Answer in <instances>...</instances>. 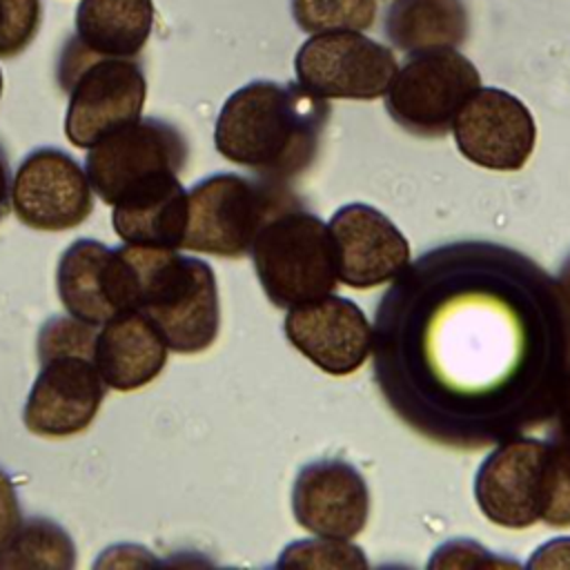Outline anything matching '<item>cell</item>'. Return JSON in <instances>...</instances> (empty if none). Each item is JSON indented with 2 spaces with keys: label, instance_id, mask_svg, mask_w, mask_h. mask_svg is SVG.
Returning <instances> with one entry per match:
<instances>
[{
  "label": "cell",
  "instance_id": "6",
  "mask_svg": "<svg viewBox=\"0 0 570 570\" xmlns=\"http://www.w3.org/2000/svg\"><path fill=\"white\" fill-rule=\"evenodd\" d=\"M272 180L223 171L198 180L187 191L183 249L240 258L249 254L261 227L281 212Z\"/></svg>",
  "mask_w": 570,
  "mask_h": 570
},
{
  "label": "cell",
  "instance_id": "12",
  "mask_svg": "<svg viewBox=\"0 0 570 570\" xmlns=\"http://www.w3.org/2000/svg\"><path fill=\"white\" fill-rule=\"evenodd\" d=\"M452 134L461 156L492 171H519L537 142L530 109L499 87H479L456 114Z\"/></svg>",
  "mask_w": 570,
  "mask_h": 570
},
{
  "label": "cell",
  "instance_id": "14",
  "mask_svg": "<svg viewBox=\"0 0 570 570\" xmlns=\"http://www.w3.org/2000/svg\"><path fill=\"white\" fill-rule=\"evenodd\" d=\"M546 441L510 439L497 445L479 465L474 499L497 525L523 530L541 521Z\"/></svg>",
  "mask_w": 570,
  "mask_h": 570
},
{
  "label": "cell",
  "instance_id": "30",
  "mask_svg": "<svg viewBox=\"0 0 570 570\" xmlns=\"http://www.w3.org/2000/svg\"><path fill=\"white\" fill-rule=\"evenodd\" d=\"M559 430L570 434V367L561 385V399H559Z\"/></svg>",
  "mask_w": 570,
  "mask_h": 570
},
{
  "label": "cell",
  "instance_id": "23",
  "mask_svg": "<svg viewBox=\"0 0 570 570\" xmlns=\"http://www.w3.org/2000/svg\"><path fill=\"white\" fill-rule=\"evenodd\" d=\"M541 521L550 528L570 525V434L561 430L546 441Z\"/></svg>",
  "mask_w": 570,
  "mask_h": 570
},
{
  "label": "cell",
  "instance_id": "13",
  "mask_svg": "<svg viewBox=\"0 0 570 570\" xmlns=\"http://www.w3.org/2000/svg\"><path fill=\"white\" fill-rule=\"evenodd\" d=\"M283 332L294 350L332 376L354 374L372 347V327L363 309L334 294L289 307Z\"/></svg>",
  "mask_w": 570,
  "mask_h": 570
},
{
  "label": "cell",
  "instance_id": "2",
  "mask_svg": "<svg viewBox=\"0 0 570 570\" xmlns=\"http://www.w3.org/2000/svg\"><path fill=\"white\" fill-rule=\"evenodd\" d=\"M96 325L53 316L38 332L40 372L29 390L22 423L31 434L62 439L96 419L107 385L94 365Z\"/></svg>",
  "mask_w": 570,
  "mask_h": 570
},
{
  "label": "cell",
  "instance_id": "28",
  "mask_svg": "<svg viewBox=\"0 0 570 570\" xmlns=\"http://www.w3.org/2000/svg\"><path fill=\"white\" fill-rule=\"evenodd\" d=\"M525 566L528 568H570V537L552 539L539 546Z\"/></svg>",
  "mask_w": 570,
  "mask_h": 570
},
{
  "label": "cell",
  "instance_id": "26",
  "mask_svg": "<svg viewBox=\"0 0 570 570\" xmlns=\"http://www.w3.org/2000/svg\"><path fill=\"white\" fill-rule=\"evenodd\" d=\"M476 568V566H512L519 568L517 561L499 559L488 554L485 548H481L474 541H448L443 543L430 559L428 568Z\"/></svg>",
  "mask_w": 570,
  "mask_h": 570
},
{
  "label": "cell",
  "instance_id": "20",
  "mask_svg": "<svg viewBox=\"0 0 570 570\" xmlns=\"http://www.w3.org/2000/svg\"><path fill=\"white\" fill-rule=\"evenodd\" d=\"M470 31L463 0H394L385 13L387 40L405 51L456 49Z\"/></svg>",
  "mask_w": 570,
  "mask_h": 570
},
{
  "label": "cell",
  "instance_id": "32",
  "mask_svg": "<svg viewBox=\"0 0 570 570\" xmlns=\"http://www.w3.org/2000/svg\"><path fill=\"white\" fill-rule=\"evenodd\" d=\"M2 82H4V80H2V71H0V98H2Z\"/></svg>",
  "mask_w": 570,
  "mask_h": 570
},
{
  "label": "cell",
  "instance_id": "10",
  "mask_svg": "<svg viewBox=\"0 0 570 570\" xmlns=\"http://www.w3.org/2000/svg\"><path fill=\"white\" fill-rule=\"evenodd\" d=\"M56 289L69 316L96 327L118 312L138 309V274L125 245L78 238L58 261Z\"/></svg>",
  "mask_w": 570,
  "mask_h": 570
},
{
  "label": "cell",
  "instance_id": "17",
  "mask_svg": "<svg viewBox=\"0 0 570 570\" xmlns=\"http://www.w3.org/2000/svg\"><path fill=\"white\" fill-rule=\"evenodd\" d=\"M167 352L156 325L140 309H125L98 327L94 365L107 387L134 392L165 370Z\"/></svg>",
  "mask_w": 570,
  "mask_h": 570
},
{
  "label": "cell",
  "instance_id": "4",
  "mask_svg": "<svg viewBox=\"0 0 570 570\" xmlns=\"http://www.w3.org/2000/svg\"><path fill=\"white\" fill-rule=\"evenodd\" d=\"M56 76L67 94L65 136L80 149L142 116L147 78L136 58L94 56L71 36L60 49Z\"/></svg>",
  "mask_w": 570,
  "mask_h": 570
},
{
  "label": "cell",
  "instance_id": "25",
  "mask_svg": "<svg viewBox=\"0 0 570 570\" xmlns=\"http://www.w3.org/2000/svg\"><path fill=\"white\" fill-rule=\"evenodd\" d=\"M42 0H0V58L20 56L38 36Z\"/></svg>",
  "mask_w": 570,
  "mask_h": 570
},
{
  "label": "cell",
  "instance_id": "1",
  "mask_svg": "<svg viewBox=\"0 0 570 570\" xmlns=\"http://www.w3.org/2000/svg\"><path fill=\"white\" fill-rule=\"evenodd\" d=\"M327 118L325 98L298 82L252 80L223 102L214 145L225 160L276 183L312 165Z\"/></svg>",
  "mask_w": 570,
  "mask_h": 570
},
{
  "label": "cell",
  "instance_id": "22",
  "mask_svg": "<svg viewBox=\"0 0 570 570\" xmlns=\"http://www.w3.org/2000/svg\"><path fill=\"white\" fill-rule=\"evenodd\" d=\"M292 16L305 33L363 31L376 18V0H292Z\"/></svg>",
  "mask_w": 570,
  "mask_h": 570
},
{
  "label": "cell",
  "instance_id": "24",
  "mask_svg": "<svg viewBox=\"0 0 570 570\" xmlns=\"http://www.w3.org/2000/svg\"><path fill=\"white\" fill-rule=\"evenodd\" d=\"M278 568H367V559L358 546L347 539H301L281 552Z\"/></svg>",
  "mask_w": 570,
  "mask_h": 570
},
{
  "label": "cell",
  "instance_id": "15",
  "mask_svg": "<svg viewBox=\"0 0 570 570\" xmlns=\"http://www.w3.org/2000/svg\"><path fill=\"white\" fill-rule=\"evenodd\" d=\"M327 227L334 240L338 281L352 289L385 285L410 265L407 238L372 205H343L332 214Z\"/></svg>",
  "mask_w": 570,
  "mask_h": 570
},
{
  "label": "cell",
  "instance_id": "11",
  "mask_svg": "<svg viewBox=\"0 0 570 570\" xmlns=\"http://www.w3.org/2000/svg\"><path fill=\"white\" fill-rule=\"evenodd\" d=\"M11 207L18 220L36 232H65L89 218L94 189L85 169L67 151L38 147L13 174Z\"/></svg>",
  "mask_w": 570,
  "mask_h": 570
},
{
  "label": "cell",
  "instance_id": "27",
  "mask_svg": "<svg viewBox=\"0 0 570 570\" xmlns=\"http://www.w3.org/2000/svg\"><path fill=\"white\" fill-rule=\"evenodd\" d=\"M24 517L11 476L0 468V552L11 543Z\"/></svg>",
  "mask_w": 570,
  "mask_h": 570
},
{
  "label": "cell",
  "instance_id": "7",
  "mask_svg": "<svg viewBox=\"0 0 570 570\" xmlns=\"http://www.w3.org/2000/svg\"><path fill=\"white\" fill-rule=\"evenodd\" d=\"M479 87L476 67L456 49L419 51L392 76L385 109L412 136L441 138Z\"/></svg>",
  "mask_w": 570,
  "mask_h": 570
},
{
  "label": "cell",
  "instance_id": "29",
  "mask_svg": "<svg viewBox=\"0 0 570 570\" xmlns=\"http://www.w3.org/2000/svg\"><path fill=\"white\" fill-rule=\"evenodd\" d=\"M11 165H9V156L0 142V220H4V216L11 209Z\"/></svg>",
  "mask_w": 570,
  "mask_h": 570
},
{
  "label": "cell",
  "instance_id": "8",
  "mask_svg": "<svg viewBox=\"0 0 570 570\" xmlns=\"http://www.w3.org/2000/svg\"><path fill=\"white\" fill-rule=\"evenodd\" d=\"M189 158L187 138L178 127L160 118H138L89 147L85 174L94 194L114 205L165 174H180Z\"/></svg>",
  "mask_w": 570,
  "mask_h": 570
},
{
  "label": "cell",
  "instance_id": "5",
  "mask_svg": "<svg viewBox=\"0 0 570 570\" xmlns=\"http://www.w3.org/2000/svg\"><path fill=\"white\" fill-rule=\"evenodd\" d=\"M249 254L265 296L283 309L323 298L338 283L330 227L303 209L276 212L261 227Z\"/></svg>",
  "mask_w": 570,
  "mask_h": 570
},
{
  "label": "cell",
  "instance_id": "21",
  "mask_svg": "<svg viewBox=\"0 0 570 570\" xmlns=\"http://www.w3.org/2000/svg\"><path fill=\"white\" fill-rule=\"evenodd\" d=\"M76 566V546L65 528L45 519H24L11 543L0 552V568H60Z\"/></svg>",
  "mask_w": 570,
  "mask_h": 570
},
{
  "label": "cell",
  "instance_id": "3",
  "mask_svg": "<svg viewBox=\"0 0 570 570\" xmlns=\"http://www.w3.org/2000/svg\"><path fill=\"white\" fill-rule=\"evenodd\" d=\"M138 274V309L156 325L165 345L178 354L212 347L220 327L218 285L209 263L180 254L127 245Z\"/></svg>",
  "mask_w": 570,
  "mask_h": 570
},
{
  "label": "cell",
  "instance_id": "19",
  "mask_svg": "<svg viewBox=\"0 0 570 570\" xmlns=\"http://www.w3.org/2000/svg\"><path fill=\"white\" fill-rule=\"evenodd\" d=\"M154 24V0H80L73 40L94 56L136 58Z\"/></svg>",
  "mask_w": 570,
  "mask_h": 570
},
{
  "label": "cell",
  "instance_id": "16",
  "mask_svg": "<svg viewBox=\"0 0 570 570\" xmlns=\"http://www.w3.org/2000/svg\"><path fill=\"white\" fill-rule=\"evenodd\" d=\"M296 523L330 539H354L370 514V490L363 474L343 459H318L303 465L292 485Z\"/></svg>",
  "mask_w": 570,
  "mask_h": 570
},
{
  "label": "cell",
  "instance_id": "31",
  "mask_svg": "<svg viewBox=\"0 0 570 570\" xmlns=\"http://www.w3.org/2000/svg\"><path fill=\"white\" fill-rule=\"evenodd\" d=\"M559 287H561L563 298H566V303L570 307V256L563 261V265L559 269Z\"/></svg>",
  "mask_w": 570,
  "mask_h": 570
},
{
  "label": "cell",
  "instance_id": "9",
  "mask_svg": "<svg viewBox=\"0 0 570 570\" xmlns=\"http://www.w3.org/2000/svg\"><path fill=\"white\" fill-rule=\"evenodd\" d=\"M396 69L385 45L350 29L314 33L294 58L298 85L325 100H376L385 96Z\"/></svg>",
  "mask_w": 570,
  "mask_h": 570
},
{
  "label": "cell",
  "instance_id": "18",
  "mask_svg": "<svg viewBox=\"0 0 570 570\" xmlns=\"http://www.w3.org/2000/svg\"><path fill=\"white\" fill-rule=\"evenodd\" d=\"M111 225L127 245L183 249L187 227V191L178 174H165L131 189L114 205Z\"/></svg>",
  "mask_w": 570,
  "mask_h": 570
}]
</instances>
